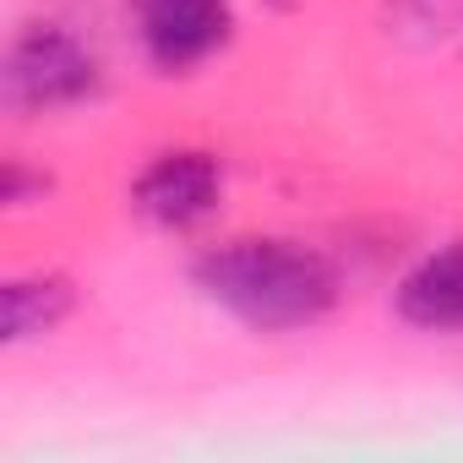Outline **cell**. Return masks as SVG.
<instances>
[{"mask_svg":"<svg viewBox=\"0 0 463 463\" xmlns=\"http://www.w3.org/2000/svg\"><path fill=\"white\" fill-rule=\"evenodd\" d=\"M185 279L202 306L257 338H289L333 322L349 289L333 251L279 229H246L196 246Z\"/></svg>","mask_w":463,"mask_h":463,"instance_id":"6da1fadb","label":"cell"},{"mask_svg":"<svg viewBox=\"0 0 463 463\" xmlns=\"http://www.w3.org/2000/svg\"><path fill=\"white\" fill-rule=\"evenodd\" d=\"M262 6H273V12H289V6H300V0H262Z\"/></svg>","mask_w":463,"mask_h":463,"instance_id":"9c48e42d","label":"cell"},{"mask_svg":"<svg viewBox=\"0 0 463 463\" xmlns=\"http://www.w3.org/2000/svg\"><path fill=\"white\" fill-rule=\"evenodd\" d=\"M387 39L409 50L463 39V0H387Z\"/></svg>","mask_w":463,"mask_h":463,"instance_id":"52a82bcc","label":"cell"},{"mask_svg":"<svg viewBox=\"0 0 463 463\" xmlns=\"http://www.w3.org/2000/svg\"><path fill=\"white\" fill-rule=\"evenodd\" d=\"M392 317L425 338H463V235L425 246L387 295Z\"/></svg>","mask_w":463,"mask_h":463,"instance_id":"5b68a950","label":"cell"},{"mask_svg":"<svg viewBox=\"0 0 463 463\" xmlns=\"http://www.w3.org/2000/svg\"><path fill=\"white\" fill-rule=\"evenodd\" d=\"M50 196H55V175L39 158H28V153H6V158H0V207H6L12 218L50 207Z\"/></svg>","mask_w":463,"mask_h":463,"instance_id":"ba28073f","label":"cell"},{"mask_svg":"<svg viewBox=\"0 0 463 463\" xmlns=\"http://www.w3.org/2000/svg\"><path fill=\"white\" fill-rule=\"evenodd\" d=\"M126 28L153 77H196L241 39L235 0H126Z\"/></svg>","mask_w":463,"mask_h":463,"instance_id":"277c9868","label":"cell"},{"mask_svg":"<svg viewBox=\"0 0 463 463\" xmlns=\"http://www.w3.org/2000/svg\"><path fill=\"white\" fill-rule=\"evenodd\" d=\"M77 279L66 268H23L0 279V344L33 349L77 317Z\"/></svg>","mask_w":463,"mask_h":463,"instance_id":"8992f818","label":"cell"},{"mask_svg":"<svg viewBox=\"0 0 463 463\" xmlns=\"http://www.w3.org/2000/svg\"><path fill=\"white\" fill-rule=\"evenodd\" d=\"M109 93L99 39L71 17H23L0 55V104L17 120H61Z\"/></svg>","mask_w":463,"mask_h":463,"instance_id":"7a4b0ae2","label":"cell"},{"mask_svg":"<svg viewBox=\"0 0 463 463\" xmlns=\"http://www.w3.org/2000/svg\"><path fill=\"white\" fill-rule=\"evenodd\" d=\"M223 202H229V158L218 147H202V142L153 147L126 185L131 218L164 241L202 235L223 213Z\"/></svg>","mask_w":463,"mask_h":463,"instance_id":"3957f363","label":"cell"}]
</instances>
